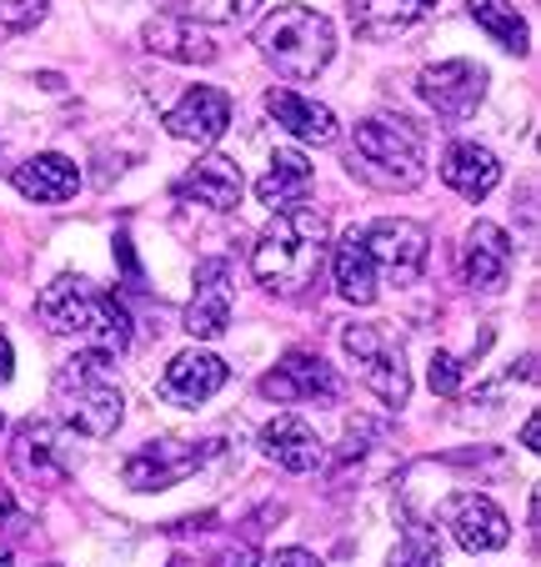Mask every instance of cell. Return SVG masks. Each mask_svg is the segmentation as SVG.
<instances>
[{"instance_id": "obj_1", "label": "cell", "mask_w": 541, "mask_h": 567, "mask_svg": "<svg viewBox=\"0 0 541 567\" xmlns=\"http://www.w3.org/2000/svg\"><path fill=\"white\" fill-rule=\"evenodd\" d=\"M326 216L311 212V206H287L277 221L261 231L251 251V271L271 297L296 301L306 297L321 281V267H326Z\"/></svg>"}, {"instance_id": "obj_2", "label": "cell", "mask_w": 541, "mask_h": 567, "mask_svg": "<svg viewBox=\"0 0 541 567\" xmlns=\"http://www.w3.org/2000/svg\"><path fill=\"white\" fill-rule=\"evenodd\" d=\"M51 396H55V412H61L65 427L91 442L111 437L121 427V417H126V396H121L116 377H111V357L96 352V347L61 362Z\"/></svg>"}, {"instance_id": "obj_3", "label": "cell", "mask_w": 541, "mask_h": 567, "mask_svg": "<svg viewBox=\"0 0 541 567\" xmlns=\"http://www.w3.org/2000/svg\"><path fill=\"white\" fill-rule=\"evenodd\" d=\"M256 51L277 65L287 81H316L336 55V31L311 6H277L256 25Z\"/></svg>"}, {"instance_id": "obj_4", "label": "cell", "mask_w": 541, "mask_h": 567, "mask_svg": "<svg viewBox=\"0 0 541 567\" xmlns=\"http://www.w3.org/2000/svg\"><path fill=\"white\" fill-rule=\"evenodd\" d=\"M351 172L361 182L386 186V192H412L426 182V156L416 126L402 116H372L356 126V151H351Z\"/></svg>"}, {"instance_id": "obj_5", "label": "cell", "mask_w": 541, "mask_h": 567, "mask_svg": "<svg viewBox=\"0 0 541 567\" xmlns=\"http://www.w3.org/2000/svg\"><path fill=\"white\" fill-rule=\"evenodd\" d=\"M341 347H346L351 367L386 408H402L412 396V372H406V357H402V342H392V332L372 327V321H351L341 332Z\"/></svg>"}, {"instance_id": "obj_6", "label": "cell", "mask_w": 541, "mask_h": 567, "mask_svg": "<svg viewBox=\"0 0 541 567\" xmlns=\"http://www.w3.org/2000/svg\"><path fill=\"white\" fill-rule=\"evenodd\" d=\"M366 251L376 261V277L396 281V287H412L426 271L431 257V236L422 221H406V216H382L376 226H366Z\"/></svg>"}, {"instance_id": "obj_7", "label": "cell", "mask_w": 541, "mask_h": 567, "mask_svg": "<svg viewBox=\"0 0 541 567\" xmlns=\"http://www.w3.org/2000/svg\"><path fill=\"white\" fill-rule=\"evenodd\" d=\"M211 457V442H191V437H160L150 447L131 452L126 467H121V482L136 487V493H166L176 482H186L201 462Z\"/></svg>"}, {"instance_id": "obj_8", "label": "cell", "mask_w": 541, "mask_h": 567, "mask_svg": "<svg viewBox=\"0 0 541 567\" xmlns=\"http://www.w3.org/2000/svg\"><path fill=\"white\" fill-rule=\"evenodd\" d=\"M416 96L441 121H467L481 106V96H487V65H477V61L426 65L422 81H416Z\"/></svg>"}, {"instance_id": "obj_9", "label": "cell", "mask_w": 541, "mask_h": 567, "mask_svg": "<svg viewBox=\"0 0 541 567\" xmlns=\"http://www.w3.org/2000/svg\"><path fill=\"white\" fill-rule=\"evenodd\" d=\"M261 396L271 402H316V408H331L341 402V377L321 362L316 352H287L277 362V372L261 377Z\"/></svg>"}, {"instance_id": "obj_10", "label": "cell", "mask_w": 541, "mask_h": 567, "mask_svg": "<svg viewBox=\"0 0 541 567\" xmlns=\"http://www.w3.org/2000/svg\"><path fill=\"white\" fill-rule=\"evenodd\" d=\"M11 467L21 472L31 487H61L71 477V457H65V442L55 437L51 422H21L11 442Z\"/></svg>"}, {"instance_id": "obj_11", "label": "cell", "mask_w": 541, "mask_h": 567, "mask_svg": "<svg viewBox=\"0 0 541 567\" xmlns=\"http://www.w3.org/2000/svg\"><path fill=\"white\" fill-rule=\"evenodd\" d=\"M226 382H231V367L216 352H196L191 347V352H176L166 362V372H160V396L176 402V408H201Z\"/></svg>"}, {"instance_id": "obj_12", "label": "cell", "mask_w": 541, "mask_h": 567, "mask_svg": "<svg viewBox=\"0 0 541 567\" xmlns=\"http://www.w3.org/2000/svg\"><path fill=\"white\" fill-rule=\"evenodd\" d=\"M446 527L467 553H497V547L511 543V523L491 497L481 493H457L446 503Z\"/></svg>"}, {"instance_id": "obj_13", "label": "cell", "mask_w": 541, "mask_h": 567, "mask_svg": "<svg viewBox=\"0 0 541 567\" xmlns=\"http://www.w3.org/2000/svg\"><path fill=\"white\" fill-rule=\"evenodd\" d=\"M231 327V267L221 257L196 267V297L186 307V332L196 342H216Z\"/></svg>"}, {"instance_id": "obj_14", "label": "cell", "mask_w": 541, "mask_h": 567, "mask_svg": "<svg viewBox=\"0 0 541 567\" xmlns=\"http://www.w3.org/2000/svg\"><path fill=\"white\" fill-rule=\"evenodd\" d=\"M231 126V96L216 86H191L176 106L166 111V131L176 141H196V146H211L226 136Z\"/></svg>"}, {"instance_id": "obj_15", "label": "cell", "mask_w": 541, "mask_h": 567, "mask_svg": "<svg viewBox=\"0 0 541 567\" xmlns=\"http://www.w3.org/2000/svg\"><path fill=\"white\" fill-rule=\"evenodd\" d=\"M511 257H517L511 236L491 221H477L467 231V241H461V281L471 291H501L511 277Z\"/></svg>"}, {"instance_id": "obj_16", "label": "cell", "mask_w": 541, "mask_h": 567, "mask_svg": "<svg viewBox=\"0 0 541 567\" xmlns=\"http://www.w3.org/2000/svg\"><path fill=\"white\" fill-rule=\"evenodd\" d=\"M96 301H101V291H91L81 277H55L51 287L35 297V317H41V327L55 337H91Z\"/></svg>"}, {"instance_id": "obj_17", "label": "cell", "mask_w": 541, "mask_h": 567, "mask_svg": "<svg viewBox=\"0 0 541 567\" xmlns=\"http://www.w3.org/2000/svg\"><path fill=\"white\" fill-rule=\"evenodd\" d=\"M241 192H246L241 166H236L231 156H221V151L201 156L191 172L176 182L180 202H201V206H211V212H236V206H241Z\"/></svg>"}, {"instance_id": "obj_18", "label": "cell", "mask_w": 541, "mask_h": 567, "mask_svg": "<svg viewBox=\"0 0 541 567\" xmlns=\"http://www.w3.org/2000/svg\"><path fill=\"white\" fill-rule=\"evenodd\" d=\"M261 452L271 462H277L281 472H316L321 457H326V447H321L316 427H311L306 417H271L261 427Z\"/></svg>"}, {"instance_id": "obj_19", "label": "cell", "mask_w": 541, "mask_h": 567, "mask_svg": "<svg viewBox=\"0 0 541 567\" xmlns=\"http://www.w3.org/2000/svg\"><path fill=\"white\" fill-rule=\"evenodd\" d=\"M15 192L25 202H41V206H61L81 192V172H75V161L61 156V151H45V156H31L25 166H15Z\"/></svg>"}, {"instance_id": "obj_20", "label": "cell", "mask_w": 541, "mask_h": 567, "mask_svg": "<svg viewBox=\"0 0 541 567\" xmlns=\"http://www.w3.org/2000/svg\"><path fill=\"white\" fill-rule=\"evenodd\" d=\"M441 182L457 196H467V202H481V196L497 192L501 161L491 156L487 146H477V141H457V146H446V156H441Z\"/></svg>"}, {"instance_id": "obj_21", "label": "cell", "mask_w": 541, "mask_h": 567, "mask_svg": "<svg viewBox=\"0 0 541 567\" xmlns=\"http://www.w3.org/2000/svg\"><path fill=\"white\" fill-rule=\"evenodd\" d=\"M141 41H146V51L166 55V61H180V65L216 61V41L196 21H186V16H156V21H146Z\"/></svg>"}, {"instance_id": "obj_22", "label": "cell", "mask_w": 541, "mask_h": 567, "mask_svg": "<svg viewBox=\"0 0 541 567\" xmlns=\"http://www.w3.org/2000/svg\"><path fill=\"white\" fill-rule=\"evenodd\" d=\"M266 111H271L296 141H311V146H331L341 131L336 116H331V106L301 96V91H266Z\"/></svg>"}, {"instance_id": "obj_23", "label": "cell", "mask_w": 541, "mask_h": 567, "mask_svg": "<svg viewBox=\"0 0 541 567\" xmlns=\"http://www.w3.org/2000/svg\"><path fill=\"white\" fill-rule=\"evenodd\" d=\"M331 267H336V291L356 307H372L376 301V261L366 251V231H341L336 251H331Z\"/></svg>"}, {"instance_id": "obj_24", "label": "cell", "mask_w": 541, "mask_h": 567, "mask_svg": "<svg viewBox=\"0 0 541 567\" xmlns=\"http://www.w3.org/2000/svg\"><path fill=\"white\" fill-rule=\"evenodd\" d=\"M311 161L301 156V151H271V166H266V176L256 182V202H266L271 212H287V206H296V196L311 186Z\"/></svg>"}, {"instance_id": "obj_25", "label": "cell", "mask_w": 541, "mask_h": 567, "mask_svg": "<svg viewBox=\"0 0 541 567\" xmlns=\"http://www.w3.org/2000/svg\"><path fill=\"white\" fill-rule=\"evenodd\" d=\"M467 11L501 51L527 55V21L517 16V6H507V0H467Z\"/></svg>"}, {"instance_id": "obj_26", "label": "cell", "mask_w": 541, "mask_h": 567, "mask_svg": "<svg viewBox=\"0 0 541 567\" xmlns=\"http://www.w3.org/2000/svg\"><path fill=\"white\" fill-rule=\"evenodd\" d=\"M351 16H356V25L366 35H396V31H406V25H416L422 21V6H412V0H366V6H351Z\"/></svg>"}, {"instance_id": "obj_27", "label": "cell", "mask_w": 541, "mask_h": 567, "mask_svg": "<svg viewBox=\"0 0 541 567\" xmlns=\"http://www.w3.org/2000/svg\"><path fill=\"white\" fill-rule=\"evenodd\" d=\"M386 567H441V543H436V533L422 523H412L406 537L396 543V553L386 557Z\"/></svg>"}, {"instance_id": "obj_28", "label": "cell", "mask_w": 541, "mask_h": 567, "mask_svg": "<svg viewBox=\"0 0 541 567\" xmlns=\"http://www.w3.org/2000/svg\"><path fill=\"white\" fill-rule=\"evenodd\" d=\"M256 11V0H180V16L201 25H236Z\"/></svg>"}, {"instance_id": "obj_29", "label": "cell", "mask_w": 541, "mask_h": 567, "mask_svg": "<svg viewBox=\"0 0 541 567\" xmlns=\"http://www.w3.org/2000/svg\"><path fill=\"white\" fill-rule=\"evenodd\" d=\"M51 0H0V25L6 31H31V25L45 21Z\"/></svg>"}, {"instance_id": "obj_30", "label": "cell", "mask_w": 541, "mask_h": 567, "mask_svg": "<svg viewBox=\"0 0 541 567\" xmlns=\"http://www.w3.org/2000/svg\"><path fill=\"white\" fill-rule=\"evenodd\" d=\"M431 392L436 396H457L461 392V357H451V352L431 357Z\"/></svg>"}, {"instance_id": "obj_31", "label": "cell", "mask_w": 541, "mask_h": 567, "mask_svg": "<svg viewBox=\"0 0 541 567\" xmlns=\"http://www.w3.org/2000/svg\"><path fill=\"white\" fill-rule=\"evenodd\" d=\"M261 567H321V557L306 553V547H281V553H271Z\"/></svg>"}, {"instance_id": "obj_32", "label": "cell", "mask_w": 541, "mask_h": 567, "mask_svg": "<svg viewBox=\"0 0 541 567\" xmlns=\"http://www.w3.org/2000/svg\"><path fill=\"white\" fill-rule=\"evenodd\" d=\"M25 527V513L15 507V497H11V487L0 482V533H21Z\"/></svg>"}, {"instance_id": "obj_33", "label": "cell", "mask_w": 541, "mask_h": 567, "mask_svg": "<svg viewBox=\"0 0 541 567\" xmlns=\"http://www.w3.org/2000/svg\"><path fill=\"white\" fill-rule=\"evenodd\" d=\"M116 257H121V267H126V277H131V281H141L136 251H131V236H116Z\"/></svg>"}, {"instance_id": "obj_34", "label": "cell", "mask_w": 541, "mask_h": 567, "mask_svg": "<svg viewBox=\"0 0 541 567\" xmlns=\"http://www.w3.org/2000/svg\"><path fill=\"white\" fill-rule=\"evenodd\" d=\"M15 377V352H11V337L0 332V386Z\"/></svg>"}, {"instance_id": "obj_35", "label": "cell", "mask_w": 541, "mask_h": 567, "mask_svg": "<svg viewBox=\"0 0 541 567\" xmlns=\"http://www.w3.org/2000/svg\"><path fill=\"white\" fill-rule=\"evenodd\" d=\"M221 563L226 567H256V557H251V547H236V553H226Z\"/></svg>"}, {"instance_id": "obj_36", "label": "cell", "mask_w": 541, "mask_h": 567, "mask_svg": "<svg viewBox=\"0 0 541 567\" xmlns=\"http://www.w3.org/2000/svg\"><path fill=\"white\" fill-rule=\"evenodd\" d=\"M521 447H527V452L541 447V442H537V417H527V427H521Z\"/></svg>"}, {"instance_id": "obj_37", "label": "cell", "mask_w": 541, "mask_h": 567, "mask_svg": "<svg viewBox=\"0 0 541 567\" xmlns=\"http://www.w3.org/2000/svg\"><path fill=\"white\" fill-rule=\"evenodd\" d=\"M15 557H11V547H0V567H11Z\"/></svg>"}, {"instance_id": "obj_38", "label": "cell", "mask_w": 541, "mask_h": 567, "mask_svg": "<svg viewBox=\"0 0 541 567\" xmlns=\"http://www.w3.org/2000/svg\"><path fill=\"white\" fill-rule=\"evenodd\" d=\"M412 6H422V11H431V6H436V0H412Z\"/></svg>"}, {"instance_id": "obj_39", "label": "cell", "mask_w": 541, "mask_h": 567, "mask_svg": "<svg viewBox=\"0 0 541 567\" xmlns=\"http://www.w3.org/2000/svg\"><path fill=\"white\" fill-rule=\"evenodd\" d=\"M0 427H6V417H0Z\"/></svg>"}, {"instance_id": "obj_40", "label": "cell", "mask_w": 541, "mask_h": 567, "mask_svg": "<svg viewBox=\"0 0 541 567\" xmlns=\"http://www.w3.org/2000/svg\"><path fill=\"white\" fill-rule=\"evenodd\" d=\"M170 567H180V563H170Z\"/></svg>"}, {"instance_id": "obj_41", "label": "cell", "mask_w": 541, "mask_h": 567, "mask_svg": "<svg viewBox=\"0 0 541 567\" xmlns=\"http://www.w3.org/2000/svg\"><path fill=\"white\" fill-rule=\"evenodd\" d=\"M45 567H55V563H45Z\"/></svg>"}]
</instances>
